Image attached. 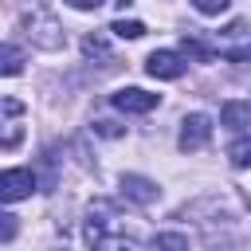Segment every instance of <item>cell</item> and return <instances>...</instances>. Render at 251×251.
Segmentation results:
<instances>
[{
  "instance_id": "obj_3",
  "label": "cell",
  "mask_w": 251,
  "mask_h": 251,
  "mask_svg": "<svg viewBox=\"0 0 251 251\" xmlns=\"http://www.w3.org/2000/svg\"><path fill=\"white\" fill-rule=\"evenodd\" d=\"M208 141H212V118H208V114H184L176 145H180L184 153H200Z\"/></svg>"
},
{
  "instance_id": "obj_14",
  "label": "cell",
  "mask_w": 251,
  "mask_h": 251,
  "mask_svg": "<svg viewBox=\"0 0 251 251\" xmlns=\"http://www.w3.org/2000/svg\"><path fill=\"white\" fill-rule=\"evenodd\" d=\"M0 71H4L8 78L24 71V51H20L16 43H4V63H0Z\"/></svg>"
},
{
  "instance_id": "obj_4",
  "label": "cell",
  "mask_w": 251,
  "mask_h": 251,
  "mask_svg": "<svg viewBox=\"0 0 251 251\" xmlns=\"http://www.w3.org/2000/svg\"><path fill=\"white\" fill-rule=\"evenodd\" d=\"M118 188H122V196H126L129 204H141V208H149V204L161 200V184L149 180V176H141V173H126V176L118 180Z\"/></svg>"
},
{
  "instance_id": "obj_6",
  "label": "cell",
  "mask_w": 251,
  "mask_h": 251,
  "mask_svg": "<svg viewBox=\"0 0 251 251\" xmlns=\"http://www.w3.org/2000/svg\"><path fill=\"white\" fill-rule=\"evenodd\" d=\"M110 102H114V110H122V114H149V110H157L161 94H149V90H141V86H126V90H118Z\"/></svg>"
},
{
  "instance_id": "obj_10",
  "label": "cell",
  "mask_w": 251,
  "mask_h": 251,
  "mask_svg": "<svg viewBox=\"0 0 251 251\" xmlns=\"http://www.w3.org/2000/svg\"><path fill=\"white\" fill-rule=\"evenodd\" d=\"M82 55H86V59H102V67H110V63H114L106 35H86V39H82Z\"/></svg>"
},
{
  "instance_id": "obj_20",
  "label": "cell",
  "mask_w": 251,
  "mask_h": 251,
  "mask_svg": "<svg viewBox=\"0 0 251 251\" xmlns=\"http://www.w3.org/2000/svg\"><path fill=\"white\" fill-rule=\"evenodd\" d=\"M51 251H67V247H51Z\"/></svg>"
},
{
  "instance_id": "obj_12",
  "label": "cell",
  "mask_w": 251,
  "mask_h": 251,
  "mask_svg": "<svg viewBox=\"0 0 251 251\" xmlns=\"http://www.w3.org/2000/svg\"><path fill=\"white\" fill-rule=\"evenodd\" d=\"M247 122H251V106H243V102H227V106H224V126L243 129Z\"/></svg>"
},
{
  "instance_id": "obj_5",
  "label": "cell",
  "mask_w": 251,
  "mask_h": 251,
  "mask_svg": "<svg viewBox=\"0 0 251 251\" xmlns=\"http://www.w3.org/2000/svg\"><path fill=\"white\" fill-rule=\"evenodd\" d=\"M145 75L149 78H161V82H173V78H180L184 75V55L180 51H153L149 59H145Z\"/></svg>"
},
{
  "instance_id": "obj_17",
  "label": "cell",
  "mask_w": 251,
  "mask_h": 251,
  "mask_svg": "<svg viewBox=\"0 0 251 251\" xmlns=\"http://www.w3.org/2000/svg\"><path fill=\"white\" fill-rule=\"evenodd\" d=\"M94 133H102V137H122L126 129H122L118 122H94Z\"/></svg>"
},
{
  "instance_id": "obj_7",
  "label": "cell",
  "mask_w": 251,
  "mask_h": 251,
  "mask_svg": "<svg viewBox=\"0 0 251 251\" xmlns=\"http://www.w3.org/2000/svg\"><path fill=\"white\" fill-rule=\"evenodd\" d=\"M31 192H35V173H31V169H4V176H0V196H4L8 204L24 200V196H31Z\"/></svg>"
},
{
  "instance_id": "obj_9",
  "label": "cell",
  "mask_w": 251,
  "mask_h": 251,
  "mask_svg": "<svg viewBox=\"0 0 251 251\" xmlns=\"http://www.w3.org/2000/svg\"><path fill=\"white\" fill-rule=\"evenodd\" d=\"M4 118H8V122H4V137H0V145L12 153V149L20 145V102H16V98H4Z\"/></svg>"
},
{
  "instance_id": "obj_2",
  "label": "cell",
  "mask_w": 251,
  "mask_h": 251,
  "mask_svg": "<svg viewBox=\"0 0 251 251\" xmlns=\"http://www.w3.org/2000/svg\"><path fill=\"white\" fill-rule=\"evenodd\" d=\"M20 31H24V39H27L31 47H39V51H63V47H67V31H63V24H59V16L51 12L47 0L24 4V12H20Z\"/></svg>"
},
{
  "instance_id": "obj_8",
  "label": "cell",
  "mask_w": 251,
  "mask_h": 251,
  "mask_svg": "<svg viewBox=\"0 0 251 251\" xmlns=\"http://www.w3.org/2000/svg\"><path fill=\"white\" fill-rule=\"evenodd\" d=\"M247 35V24L243 20H235L220 39H216V47H220V55H227V59H247V47H239V39Z\"/></svg>"
},
{
  "instance_id": "obj_13",
  "label": "cell",
  "mask_w": 251,
  "mask_h": 251,
  "mask_svg": "<svg viewBox=\"0 0 251 251\" xmlns=\"http://www.w3.org/2000/svg\"><path fill=\"white\" fill-rule=\"evenodd\" d=\"M110 31H114L118 39H141V35H145V24H141V20H114Z\"/></svg>"
},
{
  "instance_id": "obj_1",
  "label": "cell",
  "mask_w": 251,
  "mask_h": 251,
  "mask_svg": "<svg viewBox=\"0 0 251 251\" xmlns=\"http://www.w3.org/2000/svg\"><path fill=\"white\" fill-rule=\"evenodd\" d=\"M82 239H86L94 251H149V243L126 224V216H122L118 204H110V200H94V204L86 208Z\"/></svg>"
},
{
  "instance_id": "obj_19",
  "label": "cell",
  "mask_w": 251,
  "mask_h": 251,
  "mask_svg": "<svg viewBox=\"0 0 251 251\" xmlns=\"http://www.w3.org/2000/svg\"><path fill=\"white\" fill-rule=\"evenodd\" d=\"M63 4H71L75 12H98V8L106 4V0H63Z\"/></svg>"
},
{
  "instance_id": "obj_18",
  "label": "cell",
  "mask_w": 251,
  "mask_h": 251,
  "mask_svg": "<svg viewBox=\"0 0 251 251\" xmlns=\"http://www.w3.org/2000/svg\"><path fill=\"white\" fill-rule=\"evenodd\" d=\"M0 220H4V224H0V239H4V243H8V239H12V235H16V216H12V212H4V216H0Z\"/></svg>"
},
{
  "instance_id": "obj_16",
  "label": "cell",
  "mask_w": 251,
  "mask_h": 251,
  "mask_svg": "<svg viewBox=\"0 0 251 251\" xmlns=\"http://www.w3.org/2000/svg\"><path fill=\"white\" fill-rule=\"evenodd\" d=\"M227 4H231V0H192V8H196L200 16H220V12H227Z\"/></svg>"
},
{
  "instance_id": "obj_11",
  "label": "cell",
  "mask_w": 251,
  "mask_h": 251,
  "mask_svg": "<svg viewBox=\"0 0 251 251\" xmlns=\"http://www.w3.org/2000/svg\"><path fill=\"white\" fill-rule=\"evenodd\" d=\"M227 161H231L235 169H251V137H247V133L227 145Z\"/></svg>"
},
{
  "instance_id": "obj_15",
  "label": "cell",
  "mask_w": 251,
  "mask_h": 251,
  "mask_svg": "<svg viewBox=\"0 0 251 251\" xmlns=\"http://www.w3.org/2000/svg\"><path fill=\"white\" fill-rule=\"evenodd\" d=\"M153 247H157V251H188V239H184L180 231H157Z\"/></svg>"
}]
</instances>
